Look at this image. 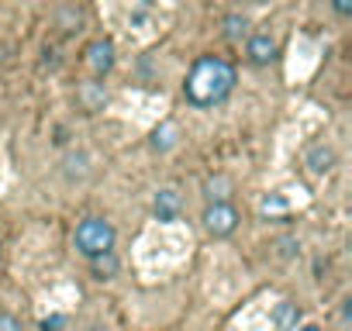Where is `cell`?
<instances>
[{
  "mask_svg": "<svg viewBox=\"0 0 352 331\" xmlns=\"http://www.w3.org/2000/svg\"><path fill=\"white\" fill-rule=\"evenodd\" d=\"M235 66L225 62L221 56H201L190 73H187V83H184V97L194 104V107H218L221 100L232 97L235 90Z\"/></svg>",
  "mask_w": 352,
  "mask_h": 331,
  "instance_id": "obj_1",
  "label": "cell"
},
{
  "mask_svg": "<svg viewBox=\"0 0 352 331\" xmlns=\"http://www.w3.org/2000/svg\"><path fill=\"white\" fill-rule=\"evenodd\" d=\"M114 238H118V231L107 218H83L73 231V245L83 259H97L104 252H114Z\"/></svg>",
  "mask_w": 352,
  "mask_h": 331,
  "instance_id": "obj_2",
  "label": "cell"
},
{
  "mask_svg": "<svg viewBox=\"0 0 352 331\" xmlns=\"http://www.w3.org/2000/svg\"><path fill=\"white\" fill-rule=\"evenodd\" d=\"M204 231L214 235V238H228L235 228H239V211L225 201V204H208L204 207Z\"/></svg>",
  "mask_w": 352,
  "mask_h": 331,
  "instance_id": "obj_3",
  "label": "cell"
},
{
  "mask_svg": "<svg viewBox=\"0 0 352 331\" xmlns=\"http://www.w3.org/2000/svg\"><path fill=\"white\" fill-rule=\"evenodd\" d=\"M111 66H114V45H111L107 38H94V42L87 45V69H90L94 76H107Z\"/></svg>",
  "mask_w": 352,
  "mask_h": 331,
  "instance_id": "obj_4",
  "label": "cell"
},
{
  "mask_svg": "<svg viewBox=\"0 0 352 331\" xmlns=\"http://www.w3.org/2000/svg\"><path fill=\"white\" fill-rule=\"evenodd\" d=\"M245 56L252 66H270L276 59V38L270 32H259V35H249L245 42Z\"/></svg>",
  "mask_w": 352,
  "mask_h": 331,
  "instance_id": "obj_5",
  "label": "cell"
},
{
  "mask_svg": "<svg viewBox=\"0 0 352 331\" xmlns=\"http://www.w3.org/2000/svg\"><path fill=\"white\" fill-rule=\"evenodd\" d=\"M304 166L314 176H324V173H331V166H335V152L328 145H311L307 155H304Z\"/></svg>",
  "mask_w": 352,
  "mask_h": 331,
  "instance_id": "obj_6",
  "label": "cell"
},
{
  "mask_svg": "<svg viewBox=\"0 0 352 331\" xmlns=\"http://www.w3.org/2000/svg\"><path fill=\"white\" fill-rule=\"evenodd\" d=\"M152 211L159 221H173L176 214H180V194L176 190H159L155 201H152Z\"/></svg>",
  "mask_w": 352,
  "mask_h": 331,
  "instance_id": "obj_7",
  "label": "cell"
},
{
  "mask_svg": "<svg viewBox=\"0 0 352 331\" xmlns=\"http://www.w3.org/2000/svg\"><path fill=\"white\" fill-rule=\"evenodd\" d=\"M287 214H290V207H287V201L280 194H266L259 201V218L263 221H287Z\"/></svg>",
  "mask_w": 352,
  "mask_h": 331,
  "instance_id": "obj_8",
  "label": "cell"
},
{
  "mask_svg": "<svg viewBox=\"0 0 352 331\" xmlns=\"http://www.w3.org/2000/svg\"><path fill=\"white\" fill-rule=\"evenodd\" d=\"M118 269H121V262H118L114 252H104V255L90 259V273H94V279H114Z\"/></svg>",
  "mask_w": 352,
  "mask_h": 331,
  "instance_id": "obj_9",
  "label": "cell"
},
{
  "mask_svg": "<svg viewBox=\"0 0 352 331\" xmlns=\"http://www.w3.org/2000/svg\"><path fill=\"white\" fill-rule=\"evenodd\" d=\"M273 321H276V328H280V331H294V328H297V321H300V307H297V304H290V300H283V304H276Z\"/></svg>",
  "mask_w": 352,
  "mask_h": 331,
  "instance_id": "obj_10",
  "label": "cell"
},
{
  "mask_svg": "<svg viewBox=\"0 0 352 331\" xmlns=\"http://www.w3.org/2000/svg\"><path fill=\"white\" fill-rule=\"evenodd\" d=\"M76 97H80L83 111H97V107H104V100H107V93H104V90H100L97 83H87V87H83V90L76 93Z\"/></svg>",
  "mask_w": 352,
  "mask_h": 331,
  "instance_id": "obj_11",
  "label": "cell"
},
{
  "mask_svg": "<svg viewBox=\"0 0 352 331\" xmlns=\"http://www.w3.org/2000/svg\"><path fill=\"white\" fill-rule=\"evenodd\" d=\"M225 35H228L232 42H239L242 35H249V18H242V14H228V18H225Z\"/></svg>",
  "mask_w": 352,
  "mask_h": 331,
  "instance_id": "obj_12",
  "label": "cell"
},
{
  "mask_svg": "<svg viewBox=\"0 0 352 331\" xmlns=\"http://www.w3.org/2000/svg\"><path fill=\"white\" fill-rule=\"evenodd\" d=\"M173 145H176V128H173V124H162V128L152 131V148L166 152V148H173Z\"/></svg>",
  "mask_w": 352,
  "mask_h": 331,
  "instance_id": "obj_13",
  "label": "cell"
},
{
  "mask_svg": "<svg viewBox=\"0 0 352 331\" xmlns=\"http://www.w3.org/2000/svg\"><path fill=\"white\" fill-rule=\"evenodd\" d=\"M225 190H228V180H221V176H218V180H211V183L204 187V194H208V204H225V197H228Z\"/></svg>",
  "mask_w": 352,
  "mask_h": 331,
  "instance_id": "obj_14",
  "label": "cell"
},
{
  "mask_svg": "<svg viewBox=\"0 0 352 331\" xmlns=\"http://www.w3.org/2000/svg\"><path fill=\"white\" fill-rule=\"evenodd\" d=\"M276 249H280V255H283V259H290V255H297V249H300V245H297V238H280V242H276Z\"/></svg>",
  "mask_w": 352,
  "mask_h": 331,
  "instance_id": "obj_15",
  "label": "cell"
},
{
  "mask_svg": "<svg viewBox=\"0 0 352 331\" xmlns=\"http://www.w3.org/2000/svg\"><path fill=\"white\" fill-rule=\"evenodd\" d=\"M0 331H25V324L14 314H0Z\"/></svg>",
  "mask_w": 352,
  "mask_h": 331,
  "instance_id": "obj_16",
  "label": "cell"
},
{
  "mask_svg": "<svg viewBox=\"0 0 352 331\" xmlns=\"http://www.w3.org/2000/svg\"><path fill=\"white\" fill-rule=\"evenodd\" d=\"M63 328H66V317L63 314H52V317L42 321V331H63Z\"/></svg>",
  "mask_w": 352,
  "mask_h": 331,
  "instance_id": "obj_17",
  "label": "cell"
},
{
  "mask_svg": "<svg viewBox=\"0 0 352 331\" xmlns=\"http://www.w3.org/2000/svg\"><path fill=\"white\" fill-rule=\"evenodd\" d=\"M331 8H335V14H352V0H331Z\"/></svg>",
  "mask_w": 352,
  "mask_h": 331,
  "instance_id": "obj_18",
  "label": "cell"
},
{
  "mask_svg": "<svg viewBox=\"0 0 352 331\" xmlns=\"http://www.w3.org/2000/svg\"><path fill=\"white\" fill-rule=\"evenodd\" d=\"M300 331H321V328H318V324H304Z\"/></svg>",
  "mask_w": 352,
  "mask_h": 331,
  "instance_id": "obj_19",
  "label": "cell"
},
{
  "mask_svg": "<svg viewBox=\"0 0 352 331\" xmlns=\"http://www.w3.org/2000/svg\"><path fill=\"white\" fill-rule=\"evenodd\" d=\"M90 331H107V328H90Z\"/></svg>",
  "mask_w": 352,
  "mask_h": 331,
  "instance_id": "obj_20",
  "label": "cell"
}]
</instances>
